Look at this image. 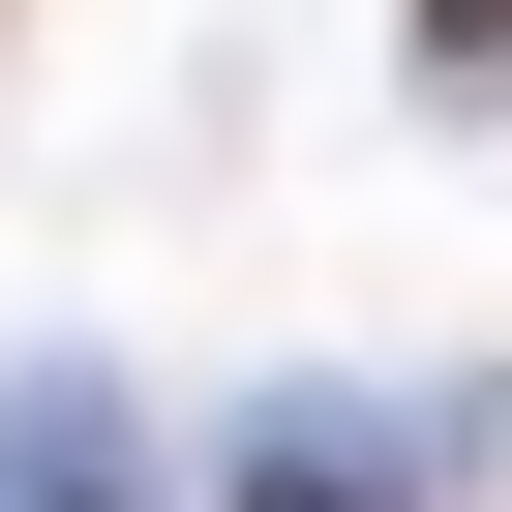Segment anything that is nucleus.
<instances>
[{
	"mask_svg": "<svg viewBox=\"0 0 512 512\" xmlns=\"http://www.w3.org/2000/svg\"><path fill=\"white\" fill-rule=\"evenodd\" d=\"M422 31H452V61H512V0H422Z\"/></svg>",
	"mask_w": 512,
	"mask_h": 512,
	"instance_id": "1",
	"label": "nucleus"
}]
</instances>
